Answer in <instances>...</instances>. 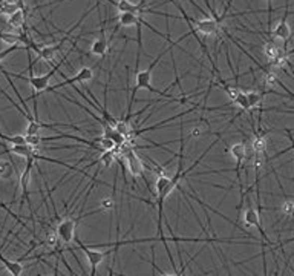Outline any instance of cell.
Returning a JSON list of instances; mask_svg holds the SVG:
<instances>
[{
	"label": "cell",
	"mask_w": 294,
	"mask_h": 276,
	"mask_svg": "<svg viewBox=\"0 0 294 276\" xmlns=\"http://www.w3.org/2000/svg\"><path fill=\"white\" fill-rule=\"evenodd\" d=\"M26 12H28L26 8H20L15 12H12L11 15H8V20H6L8 26L11 29H14L15 32L28 29V26H26Z\"/></svg>",
	"instance_id": "30bf717a"
},
{
	"label": "cell",
	"mask_w": 294,
	"mask_h": 276,
	"mask_svg": "<svg viewBox=\"0 0 294 276\" xmlns=\"http://www.w3.org/2000/svg\"><path fill=\"white\" fill-rule=\"evenodd\" d=\"M293 14H294V12H293Z\"/></svg>",
	"instance_id": "d4e9b609"
},
{
	"label": "cell",
	"mask_w": 294,
	"mask_h": 276,
	"mask_svg": "<svg viewBox=\"0 0 294 276\" xmlns=\"http://www.w3.org/2000/svg\"><path fill=\"white\" fill-rule=\"evenodd\" d=\"M9 161H5V160H0V178H3L8 175V171H9Z\"/></svg>",
	"instance_id": "44dd1931"
},
{
	"label": "cell",
	"mask_w": 294,
	"mask_h": 276,
	"mask_svg": "<svg viewBox=\"0 0 294 276\" xmlns=\"http://www.w3.org/2000/svg\"><path fill=\"white\" fill-rule=\"evenodd\" d=\"M172 49H173V46L169 45V48H165V49L150 63V65L146 68V69L138 71V72L135 74V86L132 88V92H131V98H129V104H128V114H126V117L131 115V112H132V106H134V101H135V95H137V92L141 91V89H147V91L152 92V94H158V95H161V97H164V98H167V100H172V101H176V103H185V101H187V98H185L184 95H182L181 98L172 97L170 94L161 92V91H158V89H155V88L152 86V72H153L155 66L159 63V60L162 58V55H165L167 52H172Z\"/></svg>",
	"instance_id": "6da1fadb"
},
{
	"label": "cell",
	"mask_w": 294,
	"mask_h": 276,
	"mask_svg": "<svg viewBox=\"0 0 294 276\" xmlns=\"http://www.w3.org/2000/svg\"><path fill=\"white\" fill-rule=\"evenodd\" d=\"M20 49H25V51H26V48H25L23 45H12V46H8V48H5L3 51H0V65H2V61H3L6 57H9L12 52H15V51H20Z\"/></svg>",
	"instance_id": "e0dca14e"
},
{
	"label": "cell",
	"mask_w": 294,
	"mask_h": 276,
	"mask_svg": "<svg viewBox=\"0 0 294 276\" xmlns=\"http://www.w3.org/2000/svg\"><path fill=\"white\" fill-rule=\"evenodd\" d=\"M247 98H248V103H250V108H258V106L261 104L262 101V94L259 91H247Z\"/></svg>",
	"instance_id": "2e32d148"
},
{
	"label": "cell",
	"mask_w": 294,
	"mask_h": 276,
	"mask_svg": "<svg viewBox=\"0 0 294 276\" xmlns=\"http://www.w3.org/2000/svg\"><path fill=\"white\" fill-rule=\"evenodd\" d=\"M0 263L3 264V267L12 275V276H22L23 270H25V266L20 263V261H11L8 258H5L2 255V247H0Z\"/></svg>",
	"instance_id": "7c38bea8"
},
{
	"label": "cell",
	"mask_w": 294,
	"mask_h": 276,
	"mask_svg": "<svg viewBox=\"0 0 294 276\" xmlns=\"http://www.w3.org/2000/svg\"><path fill=\"white\" fill-rule=\"evenodd\" d=\"M267 2H268V3H271V0H267Z\"/></svg>",
	"instance_id": "cb8c5ba5"
},
{
	"label": "cell",
	"mask_w": 294,
	"mask_h": 276,
	"mask_svg": "<svg viewBox=\"0 0 294 276\" xmlns=\"http://www.w3.org/2000/svg\"><path fill=\"white\" fill-rule=\"evenodd\" d=\"M40 154V151L37 149L32 155H29L26 158V166H25V171L22 172V175H20V189H22V201H26L31 207V200H29V190H28V186H29V181H31V172H32V167H34V163L37 161V155Z\"/></svg>",
	"instance_id": "5b68a950"
},
{
	"label": "cell",
	"mask_w": 294,
	"mask_h": 276,
	"mask_svg": "<svg viewBox=\"0 0 294 276\" xmlns=\"http://www.w3.org/2000/svg\"><path fill=\"white\" fill-rule=\"evenodd\" d=\"M205 132V129H202V126L196 124L193 129L190 131V138H196V137H201L202 134Z\"/></svg>",
	"instance_id": "7402d4cb"
},
{
	"label": "cell",
	"mask_w": 294,
	"mask_h": 276,
	"mask_svg": "<svg viewBox=\"0 0 294 276\" xmlns=\"http://www.w3.org/2000/svg\"><path fill=\"white\" fill-rule=\"evenodd\" d=\"M228 152H230V155H232L236 160V178H238L239 186L242 189V184H241V167H242L244 160L247 158V144L244 141L235 143V144L230 146Z\"/></svg>",
	"instance_id": "52a82bcc"
},
{
	"label": "cell",
	"mask_w": 294,
	"mask_h": 276,
	"mask_svg": "<svg viewBox=\"0 0 294 276\" xmlns=\"http://www.w3.org/2000/svg\"><path fill=\"white\" fill-rule=\"evenodd\" d=\"M242 220H244V224H245V226L258 229V230L261 232V235L264 237V240H265L267 243L270 241V240L267 238V235H265L264 229H262V224H261V217H259V212H258L255 207L248 206V207L244 210V214H242Z\"/></svg>",
	"instance_id": "ba28073f"
},
{
	"label": "cell",
	"mask_w": 294,
	"mask_h": 276,
	"mask_svg": "<svg viewBox=\"0 0 294 276\" xmlns=\"http://www.w3.org/2000/svg\"><path fill=\"white\" fill-rule=\"evenodd\" d=\"M284 52H287L285 49H282L281 46H278L275 41H265V45H264V55L268 58V61L270 63H273L275 61L278 57H281Z\"/></svg>",
	"instance_id": "4fadbf2b"
},
{
	"label": "cell",
	"mask_w": 294,
	"mask_h": 276,
	"mask_svg": "<svg viewBox=\"0 0 294 276\" xmlns=\"http://www.w3.org/2000/svg\"><path fill=\"white\" fill-rule=\"evenodd\" d=\"M81 217H77V218H71V217H65L63 218L57 227H55V233L58 237V241L61 244L65 246H69L71 243L75 241V230H77V223Z\"/></svg>",
	"instance_id": "3957f363"
},
{
	"label": "cell",
	"mask_w": 294,
	"mask_h": 276,
	"mask_svg": "<svg viewBox=\"0 0 294 276\" xmlns=\"http://www.w3.org/2000/svg\"><path fill=\"white\" fill-rule=\"evenodd\" d=\"M287 15H288V11L285 12V15L281 18V22L276 25V28L273 29V32H271L273 37H276V38H279L282 41H288L290 37H291V28H290V25L287 22Z\"/></svg>",
	"instance_id": "8fae6325"
},
{
	"label": "cell",
	"mask_w": 294,
	"mask_h": 276,
	"mask_svg": "<svg viewBox=\"0 0 294 276\" xmlns=\"http://www.w3.org/2000/svg\"><path fill=\"white\" fill-rule=\"evenodd\" d=\"M109 49V40L106 37V29H104V22H101V28H100V34L98 37L92 41L91 45V54L98 55V57H104Z\"/></svg>",
	"instance_id": "9c48e42d"
},
{
	"label": "cell",
	"mask_w": 294,
	"mask_h": 276,
	"mask_svg": "<svg viewBox=\"0 0 294 276\" xmlns=\"http://www.w3.org/2000/svg\"><path fill=\"white\" fill-rule=\"evenodd\" d=\"M267 138L264 137V135H256L255 138H253V141H251V149H253V152L255 154H265V151H267Z\"/></svg>",
	"instance_id": "5bb4252c"
},
{
	"label": "cell",
	"mask_w": 294,
	"mask_h": 276,
	"mask_svg": "<svg viewBox=\"0 0 294 276\" xmlns=\"http://www.w3.org/2000/svg\"><path fill=\"white\" fill-rule=\"evenodd\" d=\"M92 78H94V69L89 68V66H85V68H81L74 77L66 78L65 81H61V83L55 84V86H49L46 92H55L57 89L65 88V86H71V84L74 86L75 83H83V84H86V81H91Z\"/></svg>",
	"instance_id": "8992f818"
},
{
	"label": "cell",
	"mask_w": 294,
	"mask_h": 276,
	"mask_svg": "<svg viewBox=\"0 0 294 276\" xmlns=\"http://www.w3.org/2000/svg\"><path fill=\"white\" fill-rule=\"evenodd\" d=\"M58 272V270H57ZM57 272L55 273H51V275H45V276H57Z\"/></svg>",
	"instance_id": "603a6c76"
},
{
	"label": "cell",
	"mask_w": 294,
	"mask_h": 276,
	"mask_svg": "<svg viewBox=\"0 0 294 276\" xmlns=\"http://www.w3.org/2000/svg\"><path fill=\"white\" fill-rule=\"evenodd\" d=\"M282 212L285 215H291V217H294V201H285L284 204H282Z\"/></svg>",
	"instance_id": "ffe728a7"
},
{
	"label": "cell",
	"mask_w": 294,
	"mask_h": 276,
	"mask_svg": "<svg viewBox=\"0 0 294 276\" xmlns=\"http://www.w3.org/2000/svg\"><path fill=\"white\" fill-rule=\"evenodd\" d=\"M78 244V247L83 250V253H85V257L88 258L89 261V266H91V276H97V267L104 261V258L108 257V255L111 253L109 250H101V249H91L88 246L83 244L77 237H75V241Z\"/></svg>",
	"instance_id": "277c9868"
},
{
	"label": "cell",
	"mask_w": 294,
	"mask_h": 276,
	"mask_svg": "<svg viewBox=\"0 0 294 276\" xmlns=\"http://www.w3.org/2000/svg\"><path fill=\"white\" fill-rule=\"evenodd\" d=\"M192 25H193V28H195V31L198 32V34H201V35H205V37H208V35H216L218 38H222V34H224V28H222V25L218 22L216 18H213L212 15H207V17H204V18H195V20H192Z\"/></svg>",
	"instance_id": "7a4b0ae2"
},
{
	"label": "cell",
	"mask_w": 294,
	"mask_h": 276,
	"mask_svg": "<svg viewBox=\"0 0 294 276\" xmlns=\"http://www.w3.org/2000/svg\"><path fill=\"white\" fill-rule=\"evenodd\" d=\"M100 207H101L103 210H106V212L114 210V207H115V200H114V197H106V198H103V200L100 201Z\"/></svg>",
	"instance_id": "ac0fdd59"
},
{
	"label": "cell",
	"mask_w": 294,
	"mask_h": 276,
	"mask_svg": "<svg viewBox=\"0 0 294 276\" xmlns=\"http://www.w3.org/2000/svg\"><path fill=\"white\" fill-rule=\"evenodd\" d=\"M278 83V75L276 72H273V71H268L265 74V78H264V84L267 88H271V86H275V84Z\"/></svg>",
	"instance_id": "d6986e66"
},
{
	"label": "cell",
	"mask_w": 294,
	"mask_h": 276,
	"mask_svg": "<svg viewBox=\"0 0 294 276\" xmlns=\"http://www.w3.org/2000/svg\"><path fill=\"white\" fill-rule=\"evenodd\" d=\"M233 104H236L238 108H241L242 111H250V103H248V98H247V92L241 89V92L238 94V97L232 101Z\"/></svg>",
	"instance_id": "9a60e30c"
}]
</instances>
